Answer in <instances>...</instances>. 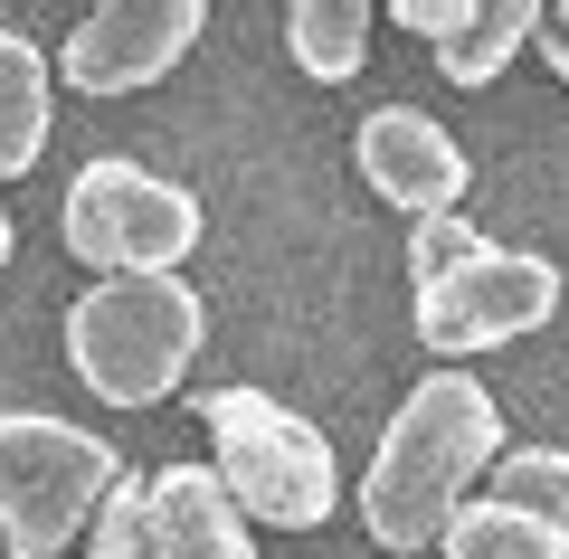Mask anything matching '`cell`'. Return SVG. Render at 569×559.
<instances>
[{"label":"cell","mask_w":569,"mask_h":559,"mask_svg":"<svg viewBox=\"0 0 569 559\" xmlns=\"http://www.w3.org/2000/svg\"><path fill=\"white\" fill-rule=\"evenodd\" d=\"M48 48L20 39V29H0V180H20L48 142Z\"/></svg>","instance_id":"cell-10"},{"label":"cell","mask_w":569,"mask_h":559,"mask_svg":"<svg viewBox=\"0 0 569 559\" xmlns=\"http://www.w3.org/2000/svg\"><path fill=\"white\" fill-rule=\"evenodd\" d=\"M58 238L77 266H96V285L104 276H181V257L200 247V200L181 180L142 171V161H86L67 180Z\"/></svg>","instance_id":"cell-5"},{"label":"cell","mask_w":569,"mask_h":559,"mask_svg":"<svg viewBox=\"0 0 569 559\" xmlns=\"http://www.w3.org/2000/svg\"><path fill=\"white\" fill-rule=\"evenodd\" d=\"M200 0H104V10H86L77 29H67L58 67L77 96H133V86L171 77V67L190 58V39H200Z\"/></svg>","instance_id":"cell-7"},{"label":"cell","mask_w":569,"mask_h":559,"mask_svg":"<svg viewBox=\"0 0 569 559\" xmlns=\"http://www.w3.org/2000/svg\"><path fill=\"white\" fill-rule=\"evenodd\" d=\"M10 247H20V228H10V209H0V266H10Z\"/></svg>","instance_id":"cell-19"},{"label":"cell","mask_w":569,"mask_h":559,"mask_svg":"<svg viewBox=\"0 0 569 559\" xmlns=\"http://www.w3.org/2000/svg\"><path fill=\"white\" fill-rule=\"evenodd\" d=\"M447 559H569V540H550L531 512H512V502H466V512L447 521V540H437Z\"/></svg>","instance_id":"cell-12"},{"label":"cell","mask_w":569,"mask_h":559,"mask_svg":"<svg viewBox=\"0 0 569 559\" xmlns=\"http://www.w3.org/2000/svg\"><path fill=\"white\" fill-rule=\"evenodd\" d=\"M560 313V266L531 257V247H485L475 266L418 285V341L437 360L447 351H493V341H522Z\"/></svg>","instance_id":"cell-6"},{"label":"cell","mask_w":569,"mask_h":559,"mask_svg":"<svg viewBox=\"0 0 569 559\" xmlns=\"http://www.w3.org/2000/svg\"><path fill=\"white\" fill-rule=\"evenodd\" d=\"M531 29H541V10H531V0H485L466 39L437 48V67H447V86H493L512 48H531Z\"/></svg>","instance_id":"cell-13"},{"label":"cell","mask_w":569,"mask_h":559,"mask_svg":"<svg viewBox=\"0 0 569 559\" xmlns=\"http://www.w3.org/2000/svg\"><path fill=\"white\" fill-rule=\"evenodd\" d=\"M200 418H209V446H219V483H228V502L247 521H276V531L332 521L342 465H332V446H323L313 418H295L266 389H209Z\"/></svg>","instance_id":"cell-3"},{"label":"cell","mask_w":569,"mask_h":559,"mask_svg":"<svg viewBox=\"0 0 569 559\" xmlns=\"http://www.w3.org/2000/svg\"><path fill=\"white\" fill-rule=\"evenodd\" d=\"M351 161H361V180L380 190L389 209H408V219H447L456 200H466V152H456V133L437 114H418V104H380V114H361V133H351Z\"/></svg>","instance_id":"cell-8"},{"label":"cell","mask_w":569,"mask_h":559,"mask_svg":"<svg viewBox=\"0 0 569 559\" xmlns=\"http://www.w3.org/2000/svg\"><path fill=\"white\" fill-rule=\"evenodd\" d=\"M284 48H295V67H305L313 86H342V77H361V58H370V10L361 0H295V10H284Z\"/></svg>","instance_id":"cell-11"},{"label":"cell","mask_w":569,"mask_h":559,"mask_svg":"<svg viewBox=\"0 0 569 559\" xmlns=\"http://www.w3.org/2000/svg\"><path fill=\"white\" fill-rule=\"evenodd\" d=\"M152 559H257L219 465H162L152 475Z\"/></svg>","instance_id":"cell-9"},{"label":"cell","mask_w":569,"mask_h":559,"mask_svg":"<svg viewBox=\"0 0 569 559\" xmlns=\"http://www.w3.org/2000/svg\"><path fill=\"white\" fill-rule=\"evenodd\" d=\"M550 20H560V29H569V10H550Z\"/></svg>","instance_id":"cell-20"},{"label":"cell","mask_w":569,"mask_h":559,"mask_svg":"<svg viewBox=\"0 0 569 559\" xmlns=\"http://www.w3.org/2000/svg\"><path fill=\"white\" fill-rule=\"evenodd\" d=\"M200 332L209 313L190 276H104L67 303V370L104 408H152L200 360Z\"/></svg>","instance_id":"cell-2"},{"label":"cell","mask_w":569,"mask_h":559,"mask_svg":"<svg viewBox=\"0 0 569 559\" xmlns=\"http://www.w3.org/2000/svg\"><path fill=\"white\" fill-rule=\"evenodd\" d=\"M123 465L96 427L39 418V408H10L0 418V540L10 559H67V540L96 531V512L114 502Z\"/></svg>","instance_id":"cell-4"},{"label":"cell","mask_w":569,"mask_h":559,"mask_svg":"<svg viewBox=\"0 0 569 559\" xmlns=\"http://www.w3.org/2000/svg\"><path fill=\"white\" fill-rule=\"evenodd\" d=\"M531 48H541V58H550V67H560V86H569V29H560V20H550V10H541V29H531Z\"/></svg>","instance_id":"cell-18"},{"label":"cell","mask_w":569,"mask_h":559,"mask_svg":"<svg viewBox=\"0 0 569 559\" xmlns=\"http://www.w3.org/2000/svg\"><path fill=\"white\" fill-rule=\"evenodd\" d=\"M86 559H152V475H123L86 531Z\"/></svg>","instance_id":"cell-15"},{"label":"cell","mask_w":569,"mask_h":559,"mask_svg":"<svg viewBox=\"0 0 569 559\" xmlns=\"http://www.w3.org/2000/svg\"><path fill=\"white\" fill-rule=\"evenodd\" d=\"M475 10H485V0H399L389 20H399V29H418L427 48H447V39H466V29H475Z\"/></svg>","instance_id":"cell-17"},{"label":"cell","mask_w":569,"mask_h":559,"mask_svg":"<svg viewBox=\"0 0 569 559\" xmlns=\"http://www.w3.org/2000/svg\"><path fill=\"white\" fill-rule=\"evenodd\" d=\"M485 228H466L447 209V219H408V285H437V276H456V266H475L485 257Z\"/></svg>","instance_id":"cell-16"},{"label":"cell","mask_w":569,"mask_h":559,"mask_svg":"<svg viewBox=\"0 0 569 559\" xmlns=\"http://www.w3.org/2000/svg\"><path fill=\"white\" fill-rule=\"evenodd\" d=\"M503 465V408L466 370H427L399 399L380 456L361 475V521L380 550H437L447 521L466 512V483Z\"/></svg>","instance_id":"cell-1"},{"label":"cell","mask_w":569,"mask_h":559,"mask_svg":"<svg viewBox=\"0 0 569 559\" xmlns=\"http://www.w3.org/2000/svg\"><path fill=\"white\" fill-rule=\"evenodd\" d=\"M493 502L531 512L550 540H569V446H512L493 465Z\"/></svg>","instance_id":"cell-14"}]
</instances>
